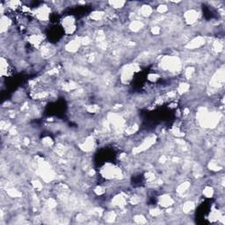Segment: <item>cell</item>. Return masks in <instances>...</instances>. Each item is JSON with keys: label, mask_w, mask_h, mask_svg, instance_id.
Segmentation results:
<instances>
[{"label": "cell", "mask_w": 225, "mask_h": 225, "mask_svg": "<svg viewBox=\"0 0 225 225\" xmlns=\"http://www.w3.org/2000/svg\"><path fill=\"white\" fill-rule=\"evenodd\" d=\"M150 32L153 35H158L159 34L161 33V28L158 26L152 27V28L150 29Z\"/></svg>", "instance_id": "obj_13"}, {"label": "cell", "mask_w": 225, "mask_h": 225, "mask_svg": "<svg viewBox=\"0 0 225 225\" xmlns=\"http://www.w3.org/2000/svg\"><path fill=\"white\" fill-rule=\"evenodd\" d=\"M194 203L193 201H190V200L185 202L183 207H182V210L185 214H189L192 210H194Z\"/></svg>", "instance_id": "obj_6"}, {"label": "cell", "mask_w": 225, "mask_h": 225, "mask_svg": "<svg viewBox=\"0 0 225 225\" xmlns=\"http://www.w3.org/2000/svg\"><path fill=\"white\" fill-rule=\"evenodd\" d=\"M173 203H174V200L170 195H163V196L159 197L158 204L161 205L162 207L168 208V207L173 205Z\"/></svg>", "instance_id": "obj_3"}, {"label": "cell", "mask_w": 225, "mask_h": 225, "mask_svg": "<svg viewBox=\"0 0 225 225\" xmlns=\"http://www.w3.org/2000/svg\"><path fill=\"white\" fill-rule=\"evenodd\" d=\"M189 89H190V85L188 84H186V83H180L179 84V87H178V93L181 95V94L187 93L189 91Z\"/></svg>", "instance_id": "obj_7"}, {"label": "cell", "mask_w": 225, "mask_h": 225, "mask_svg": "<svg viewBox=\"0 0 225 225\" xmlns=\"http://www.w3.org/2000/svg\"><path fill=\"white\" fill-rule=\"evenodd\" d=\"M144 27V24L140 21V20H132L129 26V28L132 32H138L140 31L143 27Z\"/></svg>", "instance_id": "obj_4"}, {"label": "cell", "mask_w": 225, "mask_h": 225, "mask_svg": "<svg viewBox=\"0 0 225 225\" xmlns=\"http://www.w3.org/2000/svg\"><path fill=\"white\" fill-rule=\"evenodd\" d=\"M168 10H169V8H168V6L166 4H160L157 7V12L159 14H164V13H166Z\"/></svg>", "instance_id": "obj_12"}, {"label": "cell", "mask_w": 225, "mask_h": 225, "mask_svg": "<svg viewBox=\"0 0 225 225\" xmlns=\"http://www.w3.org/2000/svg\"><path fill=\"white\" fill-rule=\"evenodd\" d=\"M114 219H116V214L114 213V211H109L106 212L105 214V220L106 222H113Z\"/></svg>", "instance_id": "obj_9"}, {"label": "cell", "mask_w": 225, "mask_h": 225, "mask_svg": "<svg viewBox=\"0 0 225 225\" xmlns=\"http://www.w3.org/2000/svg\"><path fill=\"white\" fill-rule=\"evenodd\" d=\"M140 13L144 17H149L152 13V8L150 5H143L140 9Z\"/></svg>", "instance_id": "obj_5"}, {"label": "cell", "mask_w": 225, "mask_h": 225, "mask_svg": "<svg viewBox=\"0 0 225 225\" xmlns=\"http://www.w3.org/2000/svg\"><path fill=\"white\" fill-rule=\"evenodd\" d=\"M204 44H205V39L203 37L198 36V37L192 39L190 41H188L186 48L189 49H199V48L202 47Z\"/></svg>", "instance_id": "obj_2"}, {"label": "cell", "mask_w": 225, "mask_h": 225, "mask_svg": "<svg viewBox=\"0 0 225 225\" xmlns=\"http://www.w3.org/2000/svg\"><path fill=\"white\" fill-rule=\"evenodd\" d=\"M134 220L136 224H145L147 223L145 217L142 215H136L134 216Z\"/></svg>", "instance_id": "obj_11"}, {"label": "cell", "mask_w": 225, "mask_h": 225, "mask_svg": "<svg viewBox=\"0 0 225 225\" xmlns=\"http://www.w3.org/2000/svg\"><path fill=\"white\" fill-rule=\"evenodd\" d=\"M214 192H215V191H214L213 187L208 185V186H206V187L204 188V190H203V194H204L207 198H212L213 195H214Z\"/></svg>", "instance_id": "obj_8"}, {"label": "cell", "mask_w": 225, "mask_h": 225, "mask_svg": "<svg viewBox=\"0 0 225 225\" xmlns=\"http://www.w3.org/2000/svg\"><path fill=\"white\" fill-rule=\"evenodd\" d=\"M112 8H114V9H119V8H122L123 5L126 4L125 2L123 1H113V2H109L108 3Z\"/></svg>", "instance_id": "obj_10"}, {"label": "cell", "mask_w": 225, "mask_h": 225, "mask_svg": "<svg viewBox=\"0 0 225 225\" xmlns=\"http://www.w3.org/2000/svg\"><path fill=\"white\" fill-rule=\"evenodd\" d=\"M198 12L194 9H190L188 11H186L184 14V19H185V22L187 25H193L194 24L197 19H198Z\"/></svg>", "instance_id": "obj_1"}]
</instances>
